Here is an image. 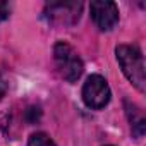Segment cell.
<instances>
[{
    "label": "cell",
    "instance_id": "obj_7",
    "mask_svg": "<svg viewBox=\"0 0 146 146\" xmlns=\"http://www.w3.org/2000/svg\"><path fill=\"white\" fill-rule=\"evenodd\" d=\"M2 96H4V84L0 83V100H2Z\"/></svg>",
    "mask_w": 146,
    "mask_h": 146
},
{
    "label": "cell",
    "instance_id": "obj_3",
    "mask_svg": "<svg viewBox=\"0 0 146 146\" xmlns=\"http://www.w3.org/2000/svg\"><path fill=\"white\" fill-rule=\"evenodd\" d=\"M83 100L93 110L103 108L110 102V88L107 79L98 74L90 76L83 86Z\"/></svg>",
    "mask_w": 146,
    "mask_h": 146
},
{
    "label": "cell",
    "instance_id": "obj_6",
    "mask_svg": "<svg viewBox=\"0 0 146 146\" xmlns=\"http://www.w3.org/2000/svg\"><path fill=\"white\" fill-rule=\"evenodd\" d=\"M9 17V9H7V5L5 4H0V21H4V19H7Z\"/></svg>",
    "mask_w": 146,
    "mask_h": 146
},
{
    "label": "cell",
    "instance_id": "obj_2",
    "mask_svg": "<svg viewBox=\"0 0 146 146\" xmlns=\"http://www.w3.org/2000/svg\"><path fill=\"white\" fill-rule=\"evenodd\" d=\"M53 58H55V65L60 72V76L65 81L76 83L81 78L83 69H84L83 60L70 45H67L64 41L57 43L55 48H53Z\"/></svg>",
    "mask_w": 146,
    "mask_h": 146
},
{
    "label": "cell",
    "instance_id": "obj_5",
    "mask_svg": "<svg viewBox=\"0 0 146 146\" xmlns=\"http://www.w3.org/2000/svg\"><path fill=\"white\" fill-rule=\"evenodd\" d=\"M28 146H55V143L50 139L48 134H45V132H36V134H33V136L29 137Z\"/></svg>",
    "mask_w": 146,
    "mask_h": 146
},
{
    "label": "cell",
    "instance_id": "obj_1",
    "mask_svg": "<svg viewBox=\"0 0 146 146\" xmlns=\"http://www.w3.org/2000/svg\"><path fill=\"white\" fill-rule=\"evenodd\" d=\"M119 65L125 78L139 90L144 91L146 88V72H144V58L141 50L136 45H119L115 48Z\"/></svg>",
    "mask_w": 146,
    "mask_h": 146
},
{
    "label": "cell",
    "instance_id": "obj_4",
    "mask_svg": "<svg viewBox=\"0 0 146 146\" xmlns=\"http://www.w3.org/2000/svg\"><path fill=\"white\" fill-rule=\"evenodd\" d=\"M90 11H91V17L95 21V24L102 31L112 29L119 21V9H117V5L113 2H108V0H96V2H91Z\"/></svg>",
    "mask_w": 146,
    "mask_h": 146
}]
</instances>
